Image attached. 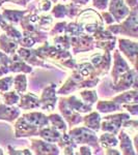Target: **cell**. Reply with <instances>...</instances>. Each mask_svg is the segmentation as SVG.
Wrapping results in <instances>:
<instances>
[{
	"label": "cell",
	"instance_id": "6da1fadb",
	"mask_svg": "<svg viewBox=\"0 0 138 155\" xmlns=\"http://www.w3.org/2000/svg\"><path fill=\"white\" fill-rule=\"evenodd\" d=\"M107 30L113 35H126L136 39L138 37V23H137V7L132 8L130 14L116 25H108Z\"/></svg>",
	"mask_w": 138,
	"mask_h": 155
},
{
	"label": "cell",
	"instance_id": "7a4b0ae2",
	"mask_svg": "<svg viewBox=\"0 0 138 155\" xmlns=\"http://www.w3.org/2000/svg\"><path fill=\"white\" fill-rule=\"evenodd\" d=\"M69 136L77 145H88L90 148L95 150V153L100 154L103 151V148L99 144V137H97L96 131L87 128L85 126L81 127H72L69 131Z\"/></svg>",
	"mask_w": 138,
	"mask_h": 155
},
{
	"label": "cell",
	"instance_id": "3957f363",
	"mask_svg": "<svg viewBox=\"0 0 138 155\" xmlns=\"http://www.w3.org/2000/svg\"><path fill=\"white\" fill-rule=\"evenodd\" d=\"M70 44L74 55L92 51L96 48V41L94 36L86 33L79 36H70Z\"/></svg>",
	"mask_w": 138,
	"mask_h": 155
},
{
	"label": "cell",
	"instance_id": "277c9868",
	"mask_svg": "<svg viewBox=\"0 0 138 155\" xmlns=\"http://www.w3.org/2000/svg\"><path fill=\"white\" fill-rule=\"evenodd\" d=\"M111 88L116 92H122L129 89L137 90V71L136 68L129 69L122 74H120L117 81L112 84Z\"/></svg>",
	"mask_w": 138,
	"mask_h": 155
},
{
	"label": "cell",
	"instance_id": "5b68a950",
	"mask_svg": "<svg viewBox=\"0 0 138 155\" xmlns=\"http://www.w3.org/2000/svg\"><path fill=\"white\" fill-rule=\"evenodd\" d=\"M16 53L18 54L27 64H29V65L45 67V68H49V69L53 68V66H51V65H49L48 63H46L45 60L42 59L41 57L36 54V49L20 47V48L17 49Z\"/></svg>",
	"mask_w": 138,
	"mask_h": 155
},
{
	"label": "cell",
	"instance_id": "8992f818",
	"mask_svg": "<svg viewBox=\"0 0 138 155\" xmlns=\"http://www.w3.org/2000/svg\"><path fill=\"white\" fill-rule=\"evenodd\" d=\"M111 59L110 52H105L104 54L97 53L90 56V63L96 68L99 77L108 74L111 67Z\"/></svg>",
	"mask_w": 138,
	"mask_h": 155
},
{
	"label": "cell",
	"instance_id": "52a82bcc",
	"mask_svg": "<svg viewBox=\"0 0 138 155\" xmlns=\"http://www.w3.org/2000/svg\"><path fill=\"white\" fill-rule=\"evenodd\" d=\"M30 149L33 151L32 153L36 155H58L60 154V149L57 145L49 143L44 140L31 139L30 140Z\"/></svg>",
	"mask_w": 138,
	"mask_h": 155
},
{
	"label": "cell",
	"instance_id": "ba28073f",
	"mask_svg": "<svg viewBox=\"0 0 138 155\" xmlns=\"http://www.w3.org/2000/svg\"><path fill=\"white\" fill-rule=\"evenodd\" d=\"M41 101V109L46 112L54 111L55 106L57 104V93H56V84L52 83L44 89L42 96L40 98Z\"/></svg>",
	"mask_w": 138,
	"mask_h": 155
},
{
	"label": "cell",
	"instance_id": "9c48e42d",
	"mask_svg": "<svg viewBox=\"0 0 138 155\" xmlns=\"http://www.w3.org/2000/svg\"><path fill=\"white\" fill-rule=\"evenodd\" d=\"M108 9L116 23H120L131 11V8L127 5L124 0H109Z\"/></svg>",
	"mask_w": 138,
	"mask_h": 155
},
{
	"label": "cell",
	"instance_id": "30bf717a",
	"mask_svg": "<svg viewBox=\"0 0 138 155\" xmlns=\"http://www.w3.org/2000/svg\"><path fill=\"white\" fill-rule=\"evenodd\" d=\"M119 49L122 53L127 57L130 62H132L134 68H136V60H137V51L138 46L137 41H133L131 39L119 38Z\"/></svg>",
	"mask_w": 138,
	"mask_h": 155
},
{
	"label": "cell",
	"instance_id": "8fae6325",
	"mask_svg": "<svg viewBox=\"0 0 138 155\" xmlns=\"http://www.w3.org/2000/svg\"><path fill=\"white\" fill-rule=\"evenodd\" d=\"M40 129L36 128L29 124L23 117H19L17 119V122L15 124V137L17 139L19 137H34L39 136Z\"/></svg>",
	"mask_w": 138,
	"mask_h": 155
},
{
	"label": "cell",
	"instance_id": "7c38bea8",
	"mask_svg": "<svg viewBox=\"0 0 138 155\" xmlns=\"http://www.w3.org/2000/svg\"><path fill=\"white\" fill-rule=\"evenodd\" d=\"M130 69L129 63L122 57L119 50H114L113 53V66H112V71H111V77H112V81L114 84L117 81V79L119 78L120 74H122L124 72H126L127 71Z\"/></svg>",
	"mask_w": 138,
	"mask_h": 155
},
{
	"label": "cell",
	"instance_id": "4fadbf2b",
	"mask_svg": "<svg viewBox=\"0 0 138 155\" xmlns=\"http://www.w3.org/2000/svg\"><path fill=\"white\" fill-rule=\"evenodd\" d=\"M84 78L81 76L80 74H78L75 69H73V74L72 76L67 80V82L61 86L58 91L56 92L59 95H67V94H71L73 92H75L78 89V85L80 82L83 80Z\"/></svg>",
	"mask_w": 138,
	"mask_h": 155
},
{
	"label": "cell",
	"instance_id": "5bb4252c",
	"mask_svg": "<svg viewBox=\"0 0 138 155\" xmlns=\"http://www.w3.org/2000/svg\"><path fill=\"white\" fill-rule=\"evenodd\" d=\"M9 72H23V74H30L33 71V68L31 65L27 64L21 57L19 56L17 53L12 54L11 59H9Z\"/></svg>",
	"mask_w": 138,
	"mask_h": 155
},
{
	"label": "cell",
	"instance_id": "9a60e30c",
	"mask_svg": "<svg viewBox=\"0 0 138 155\" xmlns=\"http://www.w3.org/2000/svg\"><path fill=\"white\" fill-rule=\"evenodd\" d=\"M22 117L28 122L29 124H31L32 126H34L37 129H41L43 127H46L50 125L48 116H46L42 112H30V113H26L22 115Z\"/></svg>",
	"mask_w": 138,
	"mask_h": 155
},
{
	"label": "cell",
	"instance_id": "2e32d148",
	"mask_svg": "<svg viewBox=\"0 0 138 155\" xmlns=\"http://www.w3.org/2000/svg\"><path fill=\"white\" fill-rule=\"evenodd\" d=\"M62 98H64L67 106L73 111L77 112V113L87 114L92 111V106H89V104L81 101L76 95H72L70 97H62Z\"/></svg>",
	"mask_w": 138,
	"mask_h": 155
},
{
	"label": "cell",
	"instance_id": "e0dca14e",
	"mask_svg": "<svg viewBox=\"0 0 138 155\" xmlns=\"http://www.w3.org/2000/svg\"><path fill=\"white\" fill-rule=\"evenodd\" d=\"M18 107L22 110H34L41 107L40 98L33 93H23L20 95Z\"/></svg>",
	"mask_w": 138,
	"mask_h": 155
},
{
	"label": "cell",
	"instance_id": "ac0fdd59",
	"mask_svg": "<svg viewBox=\"0 0 138 155\" xmlns=\"http://www.w3.org/2000/svg\"><path fill=\"white\" fill-rule=\"evenodd\" d=\"M20 116H21V110L19 107L0 104V120H4L9 123H12Z\"/></svg>",
	"mask_w": 138,
	"mask_h": 155
},
{
	"label": "cell",
	"instance_id": "d6986e66",
	"mask_svg": "<svg viewBox=\"0 0 138 155\" xmlns=\"http://www.w3.org/2000/svg\"><path fill=\"white\" fill-rule=\"evenodd\" d=\"M119 147L122 150V154L126 155H136V149L134 148V145L131 140V137H129V134H127L125 130L120 129L119 131Z\"/></svg>",
	"mask_w": 138,
	"mask_h": 155
},
{
	"label": "cell",
	"instance_id": "ffe728a7",
	"mask_svg": "<svg viewBox=\"0 0 138 155\" xmlns=\"http://www.w3.org/2000/svg\"><path fill=\"white\" fill-rule=\"evenodd\" d=\"M61 134H62L61 131H59L58 129H56L52 125L43 127L39 131V137H41L42 140H44V141H46V142H49V143H53V144L57 143V142L59 141Z\"/></svg>",
	"mask_w": 138,
	"mask_h": 155
},
{
	"label": "cell",
	"instance_id": "44dd1931",
	"mask_svg": "<svg viewBox=\"0 0 138 155\" xmlns=\"http://www.w3.org/2000/svg\"><path fill=\"white\" fill-rule=\"evenodd\" d=\"M57 146L64 151V154H75L74 150L77 148V144L67 132H62L59 141L57 142Z\"/></svg>",
	"mask_w": 138,
	"mask_h": 155
},
{
	"label": "cell",
	"instance_id": "7402d4cb",
	"mask_svg": "<svg viewBox=\"0 0 138 155\" xmlns=\"http://www.w3.org/2000/svg\"><path fill=\"white\" fill-rule=\"evenodd\" d=\"M101 121L102 118L100 116V114L98 112H89V114L87 113L86 116L83 117L82 122H83L84 126L87 128L91 129L94 131H99L100 127H101Z\"/></svg>",
	"mask_w": 138,
	"mask_h": 155
},
{
	"label": "cell",
	"instance_id": "603a6c76",
	"mask_svg": "<svg viewBox=\"0 0 138 155\" xmlns=\"http://www.w3.org/2000/svg\"><path fill=\"white\" fill-rule=\"evenodd\" d=\"M19 48V44L16 41H14L11 37H9L6 34L0 35V51H2L6 55H12L16 53L17 49Z\"/></svg>",
	"mask_w": 138,
	"mask_h": 155
},
{
	"label": "cell",
	"instance_id": "cb8c5ba5",
	"mask_svg": "<svg viewBox=\"0 0 138 155\" xmlns=\"http://www.w3.org/2000/svg\"><path fill=\"white\" fill-rule=\"evenodd\" d=\"M29 9H24V11H14V9H3L1 12V16L5 21L9 22L12 24L18 25L25 15L28 12Z\"/></svg>",
	"mask_w": 138,
	"mask_h": 155
},
{
	"label": "cell",
	"instance_id": "d4e9b609",
	"mask_svg": "<svg viewBox=\"0 0 138 155\" xmlns=\"http://www.w3.org/2000/svg\"><path fill=\"white\" fill-rule=\"evenodd\" d=\"M122 107V104H117L114 101H99L97 102V110L98 112L102 114H109L113 112L120 111Z\"/></svg>",
	"mask_w": 138,
	"mask_h": 155
},
{
	"label": "cell",
	"instance_id": "484cf974",
	"mask_svg": "<svg viewBox=\"0 0 138 155\" xmlns=\"http://www.w3.org/2000/svg\"><path fill=\"white\" fill-rule=\"evenodd\" d=\"M0 27L5 32V34L7 36L11 37V38L16 41L17 42H19V41L22 38V36H23L22 35V32L17 29V27L15 26L14 24L5 21L4 19H2L1 21H0Z\"/></svg>",
	"mask_w": 138,
	"mask_h": 155
},
{
	"label": "cell",
	"instance_id": "4316f807",
	"mask_svg": "<svg viewBox=\"0 0 138 155\" xmlns=\"http://www.w3.org/2000/svg\"><path fill=\"white\" fill-rule=\"evenodd\" d=\"M112 101L119 104H132V102H138V93L136 89L133 90H126L122 91V93L119 94L117 96H115L114 98H112Z\"/></svg>",
	"mask_w": 138,
	"mask_h": 155
},
{
	"label": "cell",
	"instance_id": "83f0119b",
	"mask_svg": "<svg viewBox=\"0 0 138 155\" xmlns=\"http://www.w3.org/2000/svg\"><path fill=\"white\" fill-rule=\"evenodd\" d=\"M75 71L78 74H81L83 78H87L90 76H97L99 77L96 68L94 67L90 62H82V63H77L76 67H75Z\"/></svg>",
	"mask_w": 138,
	"mask_h": 155
},
{
	"label": "cell",
	"instance_id": "f1b7e54d",
	"mask_svg": "<svg viewBox=\"0 0 138 155\" xmlns=\"http://www.w3.org/2000/svg\"><path fill=\"white\" fill-rule=\"evenodd\" d=\"M99 144L102 148H113L116 147L119 144V139L115 137L113 134H109V132H104L99 139Z\"/></svg>",
	"mask_w": 138,
	"mask_h": 155
},
{
	"label": "cell",
	"instance_id": "f546056e",
	"mask_svg": "<svg viewBox=\"0 0 138 155\" xmlns=\"http://www.w3.org/2000/svg\"><path fill=\"white\" fill-rule=\"evenodd\" d=\"M12 85H14V90L18 94H23L27 90V78L24 74H20L18 76L14 77L12 80Z\"/></svg>",
	"mask_w": 138,
	"mask_h": 155
},
{
	"label": "cell",
	"instance_id": "4dcf8cb0",
	"mask_svg": "<svg viewBox=\"0 0 138 155\" xmlns=\"http://www.w3.org/2000/svg\"><path fill=\"white\" fill-rule=\"evenodd\" d=\"M64 34L69 36H79L85 34L84 28L81 24L78 23L77 21L71 22V23H67L66 30H64Z\"/></svg>",
	"mask_w": 138,
	"mask_h": 155
},
{
	"label": "cell",
	"instance_id": "1f68e13d",
	"mask_svg": "<svg viewBox=\"0 0 138 155\" xmlns=\"http://www.w3.org/2000/svg\"><path fill=\"white\" fill-rule=\"evenodd\" d=\"M48 119H49V123L50 125L54 126L56 129H58L59 131L61 132H67V123L66 121L64 120L60 115L58 114H50L48 116Z\"/></svg>",
	"mask_w": 138,
	"mask_h": 155
},
{
	"label": "cell",
	"instance_id": "d6a6232c",
	"mask_svg": "<svg viewBox=\"0 0 138 155\" xmlns=\"http://www.w3.org/2000/svg\"><path fill=\"white\" fill-rule=\"evenodd\" d=\"M0 99L3 101L4 104L6 106H16L19 102L20 99V94L17 93L15 90L12 91H6V92H2L0 93Z\"/></svg>",
	"mask_w": 138,
	"mask_h": 155
},
{
	"label": "cell",
	"instance_id": "836d02e7",
	"mask_svg": "<svg viewBox=\"0 0 138 155\" xmlns=\"http://www.w3.org/2000/svg\"><path fill=\"white\" fill-rule=\"evenodd\" d=\"M103 119L108 120L109 122H111L113 125H115L117 128H122V124L126 120L130 119V115L127 113H119V114H111V115H107L105 116Z\"/></svg>",
	"mask_w": 138,
	"mask_h": 155
},
{
	"label": "cell",
	"instance_id": "e575fe53",
	"mask_svg": "<svg viewBox=\"0 0 138 155\" xmlns=\"http://www.w3.org/2000/svg\"><path fill=\"white\" fill-rule=\"evenodd\" d=\"M80 97L82 98V101L85 104L92 106L98 101V93L95 90H89V89H81L79 93Z\"/></svg>",
	"mask_w": 138,
	"mask_h": 155
},
{
	"label": "cell",
	"instance_id": "d590c367",
	"mask_svg": "<svg viewBox=\"0 0 138 155\" xmlns=\"http://www.w3.org/2000/svg\"><path fill=\"white\" fill-rule=\"evenodd\" d=\"M36 25L39 27V29L44 30V31H48L50 28L53 25V19L52 16L49 14L47 15H39V18H37Z\"/></svg>",
	"mask_w": 138,
	"mask_h": 155
},
{
	"label": "cell",
	"instance_id": "8d00e7d4",
	"mask_svg": "<svg viewBox=\"0 0 138 155\" xmlns=\"http://www.w3.org/2000/svg\"><path fill=\"white\" fill-rule=\"evenodd\" d=\"M51 16L56 19H64L67 18V7L64 4L55 3V5L52 7Z\"/></svg>",
	"mask_w": 138,
	"mask_h": 155
},
{
	"label": "cell",
	"instance_id": "74e56055",
	"mask_svg": "<svg viewBox=\"0 0 138 155\" xmlns=\"http://www.w3.org/2000/svg\"><path fill=\"white\" fill-rule=\"evenodd\" d=\"M115 41H116V38L108 39V41H96V48L101 49L105 52H111L116 46Z\"/></svg>",
	"mask_w": 138,
	"mask_h": 155
},
{
	"label": "cell",
	"instance_id": "f35d334b",
	"mask_svg": "<svg viewBox=\"0 0 138 155\" xmlns=\"http://www.w3.org/2000/svg\"><path fill=\"white\" fill-rule=\"evenodd\" d=\"M67 22V21H62V22H58L52 26L49 30V35L51 36H55V35H59V34L64 33V30H66Z\"/></svg>",
	"mask_w": 138,
	"mask_h": 155
},
{
	"label": "cell",
	"instance_id": "ab89813d",
	"mask_svg": "<svg viewBox=\"0 0 138 155\" xmlns=\"http://www.w3.org/2000/svg\"><path fill=\"white\" fill-rule=\"evenodd\" d=\"M66 7H67V17L69 19H75L79 15V12L82 11L81 6L77 5V4L73 3V2L67 4Z\"/></svg>",
	"mask_w": 138,
	"mask_h": 155
},
{
	"label": "cell",
	"instance_id": "60d3db41",
	"mask_svg": "<svg viewBox=\"0 0 138 155\" xmlns=\"http://www.w3.org/2000/svg\"><path fill=\"white\" fill-rule=\"evenodd\" d=\"M12 80H14V77H11V76L4 77L0 79V93L11 90L12 86Z\"/></svg>",
	"mask_w": 138,
	"mask_h": 155
},
{
	"label": "cell",
	"instance_id": "b9f144b4",
	"mask_svg": "<svg viewBox=\"0 0 138 155\" xmlns=\"http://www.w3.org/2000/svg\"><path fill=\"white\" fill-rule=\"evenodd\" d=\"M122 109H126L130 115L136 117L138 115V104L137 102H132V104H122Z\"/></svg>",
	"mask_w": 138,
	"mask_h": 155
},
{
	"label": "cell",
	"instance_id": "7bdbcfd3",
	"mask_svg": "<svg viewBox=\"0 0 138 155\" xmlns=\"http://www.w3.org/2000/svg\"><path fill=\"white\" fill-rule=\"evenodd\" d=\"M109 0H92V6L99 11H106L108 7Z\"/></svg>",
	"mask_w": 138,
	"mask_h": 155
},
{
	"label": "cell",
	"instance_id": "ee69618b",
	"mask_svg": "<svg viewBox=\"0 0 138 155\" xmlns=\"http://www.w3.org/2000/svg\"><path fill=\"white\" fill-rule=\"evenodd\" d=\"M60 64H61L62 66L73 71V69H75V67L77 65V61H76V59L73 58V56H72V57H70V58L64 60V61H60Z\"/></svg>",
	"mask_w": 138,
	"mask_h": 155
},
{
	"label": "cell",
	"instance_id": "f6af8a7d",
	"mask_svg": "<svg viewBox=\"0 0 138 155\" xmlns=\"http://www.w3.org/2000/svg\"><path fill=\"white\" fill-rule=\"evenodd\" d=\"M52 8V1L51 0H41L39 3V8L41 12H47Z\"/></svg>",
	"mask_w": 138,
	"mask_h": 155
},
{
	"label": "cell",
	"instance_id": "bcb514c9",
	"mask_svg": "<svg viewBox=\"0 0 138 155\" xmlns=\"http://www.w3.org/2000/svg\"><path fill=\"white\" fill-rule=\"evenodd\" d=\"M7 149H9V154H14V155H31V154H33L29 149L16 150V149L12 148V146H9Z\"/></svg>",
	"mask_w": 138,
	"mask_h": 155
},
{
	"label": "cell",
	"instance_id": "7dc6e473",
	"mask_svg": "<svg viewBox=\"0 0 138 155\" xmlns=\"http://www.w3.org/2000/svg\"><path fill=\"white\" fill-rule=\"evenodd\" d=\"M102 18H103V22H105L107 25H111V24L115 23V20L113 18V16H112L109 12L103 11L102 12Z\"/></svg>",
	"mask_w": 138,
	"mask_h": 155
},
{
	"label": "cell",
	"instance_id": "c3c4849f",
	"mask_svg": "<svg viewBox=\"0 0 138 155\" xmlns=\"http://www.w3.org/2000/svg\"><path fill=\"white\" fill-rule=\"evenodd\" d=\"M9 59L11 57L2 51H0V66H7L9 63Z\"/></svg>",
	"mask_w": 138,
	"mask_h": 155
},
{
	"label": "cell",
	"instance_id": "681fc988",
	"mask_svg": "<svg viewBox=\"0 0 138 155\" xmlns=\"http://www.w3.org/2000/svg\"><path fill=\"white\" fill-rule=\"evenodd\" d=\"M77 154H85V155H91V148L88 146V145H82L79 148V152Z\"/></svg>",
	"mask_w": 138,
	"mask_h": 155
},
{
	"label": "cell",
	"instance_id": "f907efd6",
	"mask_svg": "<svg viewBox=\"0 0 138 155\" xmlns=\"http://www.w3.org/2000/svg\"><path fill=\"white\" fill-rule=\"evenodd\" d=\"M7 2H12L15 4H18V5H21L23 7H26L27 6V0H7Z\"/></svg>",
	"mask_w": 138,
	"mask_h": 155
},
{
	"label": "cell",
	"instance_id": "816d5d0a",
	"mask_svg": "<svg viewBox=\"0 0 138 155\" xmlns=\"http://www.w3.org/2000/svg\"><path fill=\"white\" fill-rule=\"evenodd\" d=\"M137 3H138V0H126V4L131 9L137 7Z\"/></svg>",
	"mask_w": 138,
	"mask_h": 155
},
{
	"label": "cell",
	"instance_id": "f5cc1de1",
	"mask_svg": "<svg viewBox=\"0 0 138 155\" xmlns=\"http://www.w3.org/2000/svg\"><path fill=\"white\" fill-rule=\"evenodd\" d=\"M71 1L73 2V3L77 4V5H79V6H83V5H85V4L88 3L89 0H71Z\"/></svg>",
	"mask_w": 138,
	"mask_h": 155
},
{
	"label": "cell",
	"instance_id": "db71d44e",
	"mask_svg": "<svg viewBox=\"0 0 138 155\" xmlns=\"http://www.w3.org/2000/svg\"><path fill=\"white\" fill-rule=\"evenodd\" d=\"M9 66H0V78L3 77L4 74H9Z\"/></svg>",
	"mask_w": 138,
	"mask_h": 155
},
{
	"label": "cell",
	"instance_id": "11a10c76",
	"mask_svg": "<svg viewBox=\"0 0 138 155\" xmlns=\"http://www.w3.org/2000/svg\"><path fill=\"white\" fill-rule=\"evenodd\" d=\"M105 154H120V153H119V152H117L115 149L106 148V150H105Z\"/></svg>",
	"mask_w": 138,
	"mask_h": 155
},
{
	"label": "cell",
	"instance_id": "9f6ffc18",
	"mask_svg": "<svg viewBox=\"0 0 138 155\" xmlns=\"http://www.w3.org/2000/svg\"><path fill=\"white\" fill-rule=\"evenodd\" d=\"M0 2H1V3L3 4L4 2H7V0H0Z\"/></svg>",
	"mask_w": 138,
	"mask_h": 155
},
{
	"label": "cell",
	"instance_id": "6f0895ef",
	"mask_svg": "<svg viewBox=\"0 0 138 155\" xmlns=\"http://www.w3.org/2000/svg\"><path fill=\"white\" fill-rule=\"evenodd\" d=\"M2 154H4V152L2 151V149H1V148H0V155H2Z\"/></svg>",
	"mask_w": 138,
	"mask_h": 155
},
{
	"label": "cell",
	"instance_id": "680465c9",
	"mask_svg": "<svg viewBox=\"0 0 138 155\" xmlns=\"http://www.w3.org/2000/svg\"><path fill=\"white\" fill-rule=\"evenodd\" d=\"M51 1H52V2H54V3H56V2L58 1V0H51Z\"/></svg>",
	"mask_w": 138,
	"mask_h": 155
},
{
	"label": "cell",
	"instance_id": "91938a15",
	"mask_svg": "<svg viewBox=\"0 0 138 155\" xmlns=\"http://www.w3.org/2000/svg\"><path fill=\"white\" fill-rule=\"evenodd\" d=\"M2 19H3V18H2V16H1V12H0V21H1Z\"/></svg>",
	"mask_w": 138,
	"mask_h": 155
},
{
	"label": "cell",
	"instance_id": "94428289",
	"mask_svg": "<svg viewBox=\"0 0 138 155\" xmlns=\"http://www.w3.org/2000/svg\"><path fill=\"white\" fill-rule=\"evenodd\" d=\"M30 1H32V0H27V2H30Z\"/></svg>",
	"mask_w": 138,
	"mask_h": 155
},
{
	"label": "cell",
	"instance_id": "6125c7cd",
	"mask_svg": "<svg viewBox=\"0 0 138 155\" xmlns=\"http://www.w3.org/2000/svg\"><path fill=\"white\" fill-rule=\"evenodd\" d=\"M2 6V3H1V2H0V7H1Z\"/></svg>",
	"mask_w": 138,
	"mask_h": 155
},
{
	"label": "cell",
	"instance_id": "be15d7a7",
	"mask_svg": "<svg viewBox=\"0 0 138 155\" xmlns=\"http://www.w3.org/2000/svg\"><path fill=\"white\" fill-rule=\"evenodd\" d=\"M62 1H67V0H62Z\"/></svg>",
	"mask_w": 138,
	"mask_h": 155
}]
</instances>
